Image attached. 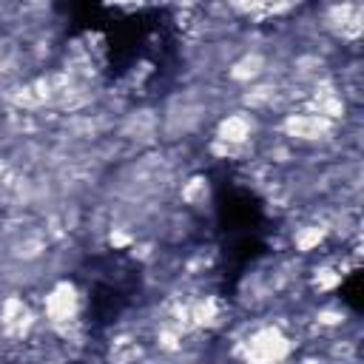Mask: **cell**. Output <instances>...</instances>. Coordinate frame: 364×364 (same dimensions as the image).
<instances>
[{"mask_svg": "<svg viewBox=\"0 0 364 364\" xmlns=\"http://www.w3.org/2000/svg\"><path fill=\"white\" fill-rule=\"evenodd\" d=\"M80 316H82V293H80V287L74 282H68V279L54 282L43 296V321L51 330H60L65 324L80 321Z\"/></svg>", "mask_w": 364, "mask_h": 364, "instance_id": "obj_1", "label": "cell"}, {"mask_svg": "<svg viewBox=\"0 0 364 364\" xmlns=\"http://www.w3.org/2000/svg\"><path fill=\"white\" fill-rule=\"evenodd\" d=\"M179 199L185 205V210H202L210 205V182L205 176H188L179 185Z\"/></svg>", "mask_w": 364, "mask_h": 364, "instance_id": "obj_2", "label": "cell"}]
</instances>
